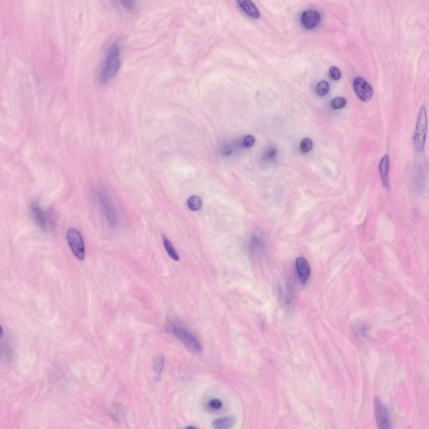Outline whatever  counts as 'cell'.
Returning <instances> with one entry per match:
<instances>
[{
	"instance_id": "obj_1",
	"label": "cell",
	"mask_w": 429,
	"mask_h": 429,
	"mask_svg": "<svg viewBox=\"0 0 429 429\" xmlns=\"http://www.w3.org/2000/svg\"><path fill=\"white\" fill-rule=\"evenodd\" d=\"M121 66L120 47L118 43L112 44L106 50L101 64L98 81L101 85L109 83L118 73Z\"/></svg>"
},
{
	"instance_id": "obj_2",
	"label": "cell",
	"mask_w": 429,
	"mask_h": 429,
	"mask_svg": "<svg viewBox=\"0 0 429 429\" xmlns=\"http://www.w3.org/2000/svg\"><path fill=\"white\" fill-rule=\"evenodd\" d=\"M427 134V110H426V108L423 106L421 108L420 110H419V113H418V120H417L414 137H413L414 149H415L416 151L418 152V153L423 151V149H424Z\"/></svg>"
},
{
	"instance_id": "obj_3",
	"label": "cell",
	"mask_w": 429,
	"mask_h": 429,
	"mask_svg": "<svg viewBox=\"0 0 429 429\" xmlns=\"http://www.w3.org/2000/svg\"><path fill=\"white\" fill-rule=\"evenodd\" d=\"M97 199L109 225L113 227H117L119 224L118 214L109 193L103 189H100L97 192Z\"/></svg>"
},
{
	"instance_id": "obj_4",
	"label": "cell",
	"mask_w": 429,
	"mask_h": 429,
	"mask_svg": "<svg viewBox=\"0 0 429 429\" xmlns=\"http://www.w3.org/2000/svg\"><path fill=\"white\" fill-rule=\"evenodd\" d=\"M171 330L174 336L180 339L189 350L194 353L202 352L203 349L200 341L189 330L176 324L172 325Z\"/></svg>"
},
{
	"instance_id": "obj_5",
	"label": "cell",
	"mask_w": 429,
	"mask_h": 429,
	"mask_svg": "<svg viewBox=\"0 0 429 429\" xmlns=\"http://www.w3.org/2000/svg\"><path fill=\"white\" fill-rule=\"evenodd\" d=\"M67 241L73 254L81 261L84 260L86 253L82 234L77 229H69L67 233Z\"/></svg>"
},
{
	"instance_id": "obj_6",
	"label": "cell",
	"mask_w": 429,
	"mask_h": 429,
	"mask_svg": "<svg viewBox=\"0 0 429 429\" xmlns=\"http://www.w3.org/2000/svg\"><path fill=\"white\" fill-rule=\"evenodd\" d=\"M353 87L355 94L363 102H369L373 97L372 86L362 77H356L353 82Z\"/></svg>"
},
{
	"instance_id": "obj_7",
	"label": "cell",
	"mask_w": 429,
	"mask_h": 429,
	"mask_svg": "<svg viewBox=\"0 0 429 429\" xmlns=\"http://www.w3.org/2000/svg\"><path fill=\"white\" fill-rule=\"evenodd\" d=\"M375 414L380 428L391 427V418L388 409L378 398L375 399Z\"/></svg>"
},
{
	"instance_id": "obj_8",
	"label": "cell",
	"mask_w": 429,
	"mask_h": 429,
	"mask_svg": "<svg viewBox=\"0 0 429 429\" xmlns=\"http://www.w3.org/2000/svg\"><path fill=\"white\" fill-rule=\"evenodd\" d=\"M31 213L34 222L41 229L48 230L51 226V220L45 210H42L37 204H33L31 206Z\"/></svg>"
},
{
	"instance_id": "obj_9",
	"label": "cell",
	"mask_w": 429,
	"mask_h": 429,
	"mask_svg": "<svg viewBox=\"0 0 429 429\" xmlns=\"http://www.w3.org/2000/svg\"><path fill=\"white\" fill-rule=\"evenodd\" d=\"M295 266H296L297 274H298L299 280L302 282V283L305 284L310 279V274H311V267H310V263L306 258L300 257V258H297Z\"/></svg>"
},
{
	"instance_id": "obj_10",
	"label": "cell",
	"mask_w": 429,
	"mask_h": 429,
	"mask_svg": "<svg viewBox=\"0 0 429 429\" xmlns=\"http://www.w3.org/2000/svg\"><path fill=\"white\" fill-rule=\"evenodd\" d=\"M320 14L315 10H307L301 16V23L306 30H313L320 22Z\"/></svg>"
},
{
	"instance_id": "obj_11",
	"label": "cell",
	"mask_w": 429,
	"mask_h": 429,
	"mask_svg": "<svg viewBox=\"0 0 429 429\" xmlns=\"http://www.w3.org/2000/svg\"><path fill=\"white\" fill-rule=\"evenodd\" d=\"M389 170H390V158L387 154L383 156L379 163V173L382 185L389 190L390 188V181H389Z\"/></svg>"
},
{
	"instance_id": "obj_12",
	"label": "cell",
	"mask_w": 429,
	"mask_h": 429,
	"mask_svg": "<svg viewBox=\"0 0 429 429\" xmlns=\"http://www.w3.org/2000/svg\"><path fill=\"white\" fill-rule=\"evenodd\" d=\"M241 9L247 15L253 19H258L260 17V11L258 8L253 4L252 0H237Z\"/></svg>"
},
{
	"instance_id": "obj_13",
	"label": "cell",
	"mask_w": 429,
	"mask_h": 429,
	"mask_svg": "<svg viewBox=\"0 0 429 429\" xmlns=\"http://www.w3.org/2000/svg\"><path fill=\"white\" fill-rule=\"evenodd\" d=\"M235 423V418L233 417L217 418L213 422L212 427L217 429H226L233 427Z\"/></svg>"
},
{
	"instance_id": "obj_14",
	"label": "cell",
	"mask_w": 429,
	"mask_h": 429,
	"mask_svg": "<svg viewBox=\"0 0 429 429\" xmlns=\"http://www.w3.org/2000/svg\"><path fill=\"white\" fill-rule=\"evenodd\" d=\"M163 243L165 250L167 252L168 255L170 256L172 259L176 261V262L180 261V256H178V253H177L176 249L174 248V246L172 244V242L165 236L163 237Z\"/></svg>"
},
{
	"instance_id": "obj_15",
	"label": "cell",
	"mask_w": 429,
	"mask_h": 429,
	"mask_svg": "<svg viewBox=\"0 0 429 429\" xmlns=\"http://www.w3.org/2000/svg\"><path fill=\"white\" fill-rule=\"evenodd\" d=\"M187 205L188 207L190 208V210H193V211H198L202 207V201H201V197L193 195L188 200Z\"/></svg>"
},
{
	"instance_id": "obj_16",
	"label": "cell",
	"mask_w": 429,
	"mask_h": 429,
	"mask_svg": "<svg viewBox=\"0 0 429 429\" xmlns=\"http://www.w3.org/2000/svg\"><path fill=\"white\" fill-rule=\"evenodd\" d=\"M164 368H165V357L162 355H158L156 357L154 362V370L156 375L160 377L163 372Z\"/></svg>"
},
{
	"instance_id": "obj_17",
	"label": "cell",
	"mask_w": 429,
	"mask_h": 429,
	"mask_svg": "<svg viewBox=\"0 0 429 429\" xmlns=\"http://www.w3.org/2000/svg\"><path fill=\"white\" fill-rule=\"evenodd\" d=\"M329 91H330V84L326 81H321L320 82H318L316 86V93L318 95L324 97V96L327 95Z\"/></svg>"
},
{
	"instance_id": "obj_18",
	"label": "cell",
	"mask_w": 429,
	"mask_h": 429,
	"mask_svg": "<svg viewBox=\"0 0 429 429\" xmlns=\"http://www.w3.org/2000/svg\"><path fill=\"white\" fill-rule=\"evenodd\" d=\"M346 103L347 102H346V98L341 97H335L331 102V106L334 110H339V109H344L346 106Z\"/></svg>"
},
{
	"instance_id": "obj_19",
	"label": "cell",
	"mask_w": 429,
	"mask_h": 429,
	"mask_svg": "<svg viewBox=\"0 0 429 429\" xmlns=\"http://www.w3.org/2000/svg\"><path fill=\"white\" fill-rule=\"evenodd\" d=\"M313 146H314V144H313V141L310 138H303V140L301 141L300 149L301 151L303 152V153L310 152L313 149Z\"/></svg>"
},
{
	"instance_id": "obj_20",
	"label": "cell",
	"mask_w": 429,
	"mask_h": 429,
	"mask_svg": "<svg viewBox=\"0 0 429 429\" xmlns=\"http://www.w3.org/2000/svg\"><path fill=\"white\" fill-rule=\"evenodd\" d=\"M120 5L126 9H133L136 6L137 0H118Z\"/></svg>"
},
{
	"instance_id": "obj_21",
	"label": "cell",
	"mask_w": 429,
	"mask_h": 429,
	"mask_svg": "<svg viewBox=\"0 0 429 429\" xmlns=\"http://www.w3.org/2000/svg\"><path fill=\"white\" fill-rule=\"evenodd\" d=\"M330 75L331 78L334 81H339L341 77V73L339 68L336 66H331L330 68Z\"/></svg>"
},
{
	"instance_id": "obj_22",
	"label": "cell",
	"mask_w": 429,
	"mask_h": 429,
	"mask_svg": "<svg viewBox=\"0 0 429 429\" xmlns=\"http://www.w3.org/2000/svg\"><path fill=\"white\" fill-rule=\"evenodd\" d=\"M256 139L253 136L247 135L245 137L244 140H243V146L245 148H251L253 145H255Z\"/></svg>"
},
{
	"instance_id": "obj_23",
	"label": "cell",
	"mask_w": 429,
	"mask_h": 429,
	"mask_svg": "<svg viewBox=\"0 0 429 429\" xmlns=\"http://www.w3.org/2000/svg\"><path fill=\"white\" fill-rule=\"evenodd\" d=\"M209 407L213 410H219L222 407V402L219 399H212L209 402Z\"/></svg>"
},
{
	"instance_id": "obj_24",
	"label": "cell",
	"mask_w": 429,
	"mask_h": 429,
	"mask_svg": "<svg viewBox=\"0 0 429 429\" xmlns=\"http://www.w3.org/2000/svg\"><path fill=\"white\" fill-rule=\"evenodd\" d=\"M187 428H195V427H193V426H189V427H187Z\"/></svg>"
}]
</instances>
